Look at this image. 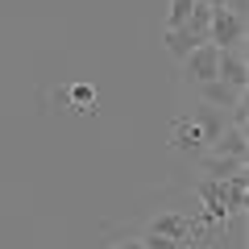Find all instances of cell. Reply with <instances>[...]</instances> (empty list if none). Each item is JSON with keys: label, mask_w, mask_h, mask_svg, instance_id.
Returning <instances> with one entry per match:
<instances>
[{"label": "cell", "mask_w": 249, "mask_h": 249, "mask_svg": "<svg viewBox=\"0 0 249 249\" xmlns=\"http://www.w3.org/2000/svg\"><path fill=\"white\" fill-rule=\"evenodd\" d=\"M245 34H249L245 13H232V9H212L208 42H212L216 50H245Z\"/></svg>", "instance_id": "6da1fadb"}, {"label": "cell", "mask_w": 249, "mask_h": 249, "mask_svg": "<svg viewBox=\"0 0 249 249\" xmlns=\"http://www.w3.org/2000/svg\"><path fill=\"white\" fill-rule=\"evenodd\" d=\"M216 62H220V50H216L212 42H199L196 50L183 58L187 79H191V83H212V79H216Z\"/></svg>", "instance_id": "7a4b0ae2"}, {"label": "cell", "mask_w": 249, "mask_h": 249, "mask_svg": "<svg viewBox=\"0 0 249 249\" xmlns=\"http://www.w3.org/2000/svg\"><path fill=\"white\" fill-rule=\"evenodd\" d=\"M204 145H208V142H204V133H199L196 116H191V112L175 116V124H170V150H178V154H199Z\"/></svg>", "instance_id": "3957f363"}, {"label": "cell", "mask_w": 249, "mask_h": 249, "mask_svg": "<svg viewBox=\"0 0 249 249\" xmlns=\"http://www.w3.org/2000/svg\"><path fill=\"white\" fill-rule=\"evenodd\" d=\"M216 79L229 83L232 91H245V83H249V62H245V50H220V62H216Z\"/></svg>", "instance_id": "277c9868"}, {"label": "cell", "mask_w": 249, "mask_h": 249, "mask_svg": "<svg viewBox=\"0 0 249 249\" xmlns=\"http://www.w3.org/2000/svg\"><path fill=\"white\" fill-rule=\"evenodd\" d=\"M245 175V162L237 158H220V154H204L199 158V178H212V183H229V178Z\"/></svg>", "instance_id": "5b68a950"}, {"label": "cell", "mask_w": 249, "mask_h": 249, "mask_svg": "<svg viewBox=\"0 0 249 249\" xmlns=\"http://www.w3.org/2000/svg\"><path fill=\"white\" fill-rule=\"evenodd\" d=\"M145 232H158V237L183 241V245L191 249V220H187L183 212H162V216H154V224H150Z\"/></svg>", "instance_id": "8992f818"}, {"label": "cell", "mask_w": 249, "mask_h": 249, "mask_svg": "<svg viewBox=\"0 0 249 249\" xmlns=\"http://www.w3.org/2000/svg\"><path fill=\"white\" fill-rule=\"evenodd\" d=\"M241 96H245V91H232L229 83H220V79L199 83V104H204V108H216V112H229Z\"/></svg>", "instance_id": "52a82bcc"}, {"label": "cell", "mask_w": 249, "mask_h": 249, "mask_svg": "<svg viewBox=\"0 0 249 249\" xmlns=\"http://www.w3.org/2000/svg\"><path fill=\"white\" fill-rule=\"evenodd\" d=\"M212 154H220V158H237V162H245V154H249V137H245V129L229 124V129H224V133L212 142Z\"/></svg>", "instance_id": "ba28073f"}, {"label": "cell", "mask_w": 249, "mask_h": 249, "mask_svg": "<svg viewBox=\"0 0 249 249\" xmlns=\"http://www.w3.org/2000/svg\"><path fill=\"white\" fill-rule=\"evenodd\" d=\"M220 204H224V216H241L249 204V175H237L220 187Z\"/></svg>", "instance_id": "9c48e42d"}, {"label": "cell", "mask_w": 249, "mask_h": 249, "mask_svg": "<svg viewBox=\"0 0 249 249\" xmlns=\"http://www.w3.org/2000/svg\"><path fill=\"white\" fill-rule=\"evenodd\" d=\"M191 116H196V124H199V133H204V142L212 145L216 137L224 133V129H229V121H224V112H216V108H191Z\"/></svg>", "instance_id": "30bf717a"}, {"label": "cell", "mask_w": 249, "mask_h": 249, "mask_svg": "<svg viewBox=\"0 0 249 249\" xmlns=\"http://www.w3.org/2000/svg\"><path fill=\"white\" fill-rule=\"evenodd\" d=\"M162 42H166V54H170V58H178V62H183L187 54H191V50L199 46V37L191 34V29H162Z\"/></svg>", "instance_id": "8fae6325"}, {"label": "cell", "mask_w": 249, "mask_h": 249, "mask_svg": "<svg viewBox=\"0 0 249 249\" xmlns=\"http://www.w3.org/2000/svg\"><path fill=\"white\" fill-rule=\"evenodd\" d=\"M67 96H71V104L79 108V112H91V108H96V88H91V83H71Z\"/></svg>", "instance_id": "7c38bea8"}, {"label": "cell", "mask_w": 249, "mask_h": 249, "mask_svg": "<svg viewBox=\"0 0 249 249\" xmlns=\"http://www.w3.org/2000/svg\"><path fill=\"white\" fill-rule=\"evenodd\" d=\"M196 9V0H170V13H166V29H183L187 17Z\"/></svg>", "instance_id": "4fadbf2b"}, {"label": "cell", "mask_w": 249, "mask_h": 249, "mask_svg": "<svg viewBox=\"0 0 249 249\" xmlns=\"http://www.w3.org/2000/svg\"><path fill=\"white\" fill-rule=\"evenodd\" d=\"M142 249H187L183 241H170V237H158V232H142Z\"/></svg>", "instance_id": "5bb4252c"}, {"label": "cell", "mask_w": 249, "mask_h": 249, "mask_svg": "<svg viewBox=\"0 0 249 249\" xmlns=\"http://www.w3.org/2000/svg\"><path fill=\"white\" fill-rule=\"evenodd\" d=\"M108 249H142V241H116V245H108Z\"/></svg>", "instance_id": "9a60e30c"}, {"label": "cell", "mask_w": 249, "mask_h": 249, "mask_svg": "<svg viewBox=\"0 0 249 249\" xmlns=\"http://www.w3.org/2000/svg\"><path fill=\"white\" fill-rule=\"evenodd\" d=\"M199 4H208V9H224L229 0H199Z\"/></svg>", "instance_id": "2e32d148"}]
</instances>
